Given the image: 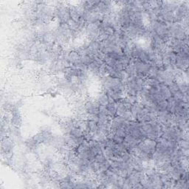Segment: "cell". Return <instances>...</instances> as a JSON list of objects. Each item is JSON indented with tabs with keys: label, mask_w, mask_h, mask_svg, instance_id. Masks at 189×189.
<instances>
[{
	"label": "cell",
	"mask_w": 189,
	"mask_h": 189,
	"mask_svg": "<svg viewBox=\"0 0 189 189\" xmlns=\"http://www.w3.org/2000/svg\"><path fill=\"white\" fill-rule=\"evenodd\" d=\"M84 109L87 114L98 115L99 113V104L94 101H87L84 103Z\"/></svg>",
	"instance_id": "obj_1"
},
{
	"label": "cell",
	"mask_w": 189,
	"mask_h": 189,
	"mask_svg": "<svg viewBox=\"0 0 189 189\" xmlns=\"http://www.w3.org/2000/svg\"><path fill=\"white\" fill-rule=\"evenodd\" d=\"M109 115L111 120L117 115V102L110 98V103L107 105Z\"/></svg>",
	"instance_id": "obj_2"
},
{
	"label": "cell",
	"mask_w": 189,
	"mask_h": 189,
	"mask_svg": "<svg viewBox=\"0 0 189 189\" xmlns=\"http://www.w3.org/2000/svg\"><path fill=\"white\" fill-rule=\"evenodd\" d=\"M67 59L70 64H74L81 61V56L77 50H71L68 54Z\"/></svg>",
	"instance_id": "obj_3"
},
{
	"label": "cell",
	"mask_w": 189,
	"mask_h": 189,
	"mask_svg": "<svg viewBox=\"0 0 189 189\" xmlns=\"http://www.w3.org/2000/svg\"><path fill=\"white\" fill-rule=\"evenodd\" d=\"M96 101L99 105L107 106V104L110 103V98H109L107 93L103 91L102 92L99 93V94H98V96H97L96 98V101Z\"/></svg>",
	"instance_id": "obj_4"
},
{
	"label": "cell",
	"mask_w": 189,
	"mask_h": 189,
	"mask_svg": "<svg viewBox=\"0 0 189 189\" xmlns=\"http://www.w3.org/2000/svg\"><path fill=\"white\" fill-rule=\"evenodd\" d=\"M158 88H159L160 92H161V94H162V95L163 96L165 100H168V98H170L172 96L171 91L168 89V87L167 85H165V84L160 83L159 84V86H158Z\"/></svg>",
	"instance_id": "obj_5"
},
{
	"label": "cell",
	"mask_w": 189,
	"mask_h": 189,
	"mask_svg": "<svg viewBox=\"0 0 189 189\" xmlns=\"http://www.w3.org/2000/svg\"><path fill=\"white\" fill-rule=\"evenodd\" d=\"M69 9L71 19L76 21V22H78L80 21V19H81V16L78 11V10H77L76 7L75 5H71V6H69Z\"/></svg>",
	"instance_id": "obj_6"
},
{
	"label": "cell",
	"mask_w": 189,
	"mask_h": 189,
	"mask_svg": "<svg viewBox=\"0 0 189 189\" xmlns=\"http://www.w3.org/2000/svg\"><path fill=\"white\" fill-rule=\"evenodd\" d=\"M145 83H146V85L149 87H158L160 84L158 80L152 78H146L145 79Z\"/></svg>",
	"instance_id": "obj_7"
},
{
	"label": "cell",
	"mask_w": 189,
	"mask_h": 189,
	"mask_svg": "<svg viewBox=\"0 0 189 189\" xmlns=\"http://www.w3.org/2000/svg\"><path fill=\"white\" fill-rule=\"evenodd\" d=\"M67 25L68 26L69 30L73 31L74 33H75V32H77L78 30H79V25H78V23L76 22V21H73V20L71 19L67 21Z\"/></svg>",
	"instance_id": "obj_8"
},
{
	"label": "cell",
	"mask_w": 189,
	"mask_h": 189,
	"mask_svg": "<svg viewBox=\"0 0 189 189\" xmlns=\"http://www.w3.org/2000/svg\"><path fill=\"white\" fill-rule=\"evenodd\" d=\"M88 129L91 133L94 134L97 132L98 130V123L94 121H91V120H88Z\"/></svg>",
	"instance_id": "obj_9"
},
{
	"label": "cell",
	"mask_w": 189,
	"mask_h": 189,
	"mask_svg": "<svg viewBox=\"0 0 189 189\" xmlns=\"http://www.w3.org/2000/svg\"><path fill=\"white\" fill-rule=\"evenodd\" d=\"M70 134L71 135H72L73 137H81L84 136V131H82L81 129H79L78 127H74L70 131Z\"/></svg>",
	"instance_id": "obj_10"
},
{
	"label": "cell",
	"mask_w": 189,
	"mask_h": 189,
	"mask_svg": "<svg viewBox=\"0 0 189 189\" xmlns=\"http://www.w3.org/2000/svg\"><path fill=\"white\" fill-rule=\"evenodd\" d=\"M178 148L180 149H189V143L188 140L181 139L177 142Z\"/></svg>",
	"instance_id": "obj_11"
},
{
	"label": "cell",
	"mask_w": 189,
	"mask_h": 189,
	"mask_svg": "<svg viewBox=\"0 0 189 189\" xmlns=\"http://www.w3.org/2000/svg\"><path fill=\"white\" fill-rule=\"evenodd\" d=\"M126 109L124 108V106L123 105L121 102L120 101H117V115L118 116H123V114L126 112Z\"/></svg>",
	"instance_id": "obj_12"
},
{
	"label": "cell",
	"mask_w": 189,
	"mask_h": 189,
	"mask_svg": "<svg viewBox=\"0 0 189 189\" xmlns=\"http://www.w3.org/2000/svg\"><path fill=\"white\" fill-rule=\"evenodd\" d=\"M157 106H158V111H160V110H166L167 107H168V101H167V100H163V101H159L157 104Z\"/></svg>",
	"instance_id": "obj_13"
},
{
	"label": "cell",
	"mask_w": 189,
	"mask_h": 189,
	"mask_svg": "<svg viewBox=\"0 0 189 189\" xmlns=\"http://www.w3.org/2000/svg\"><path fill=\"white\" fill-rule=\"evenodd\" d=\"M86 119L87 120H91V121H94L96 123H98L99 121V117L98 115L94 114H87L86 115Z\"/></svg>",
	"instance_id": "obj_14"
},
{
	"label": "cell",
	"mask_w": 189,
	"mask_h": 189,
	"mask_svg": "<svg viewBox=\"0 0 189 189\" xmlns=\"http://www.w3.org/2000/svg\"><path fill=\"white\" fill-rule=\"evenodd\" d=\"M107 159L105 157V155H104V153L98 154V155L95 156V158H94V161H95L96 163H101L104 162Z\"/></svg>",
	"instance_id": "obj_15"
},
{
	"label": "cell",
	"mask_w": 189,
	"mask_h": 189,
	"mask_svg": "<svg viewBox=\"0 0 189 189\" xmlns=\"http://www.w3.org/2000/svg\"><path fill=\"white\" fill-rule=\"evenodd\" d=\"M104 32L106 33V34L108 36H112L115 33V29L114 27H112V26H107L106 27H104Z\"/></svg>",
	"instance_id": "obj_16"
},
{
	"label": "cell",
	"mask_w": 189,
	"mask_h": 189,
	"mask_svg": "<svg viewBox=\"0 0 189 189\" xmlns=\"http://www.w3.org/2000/svg\"><path fill=\"white\" fill-rule=\"evenodd\" d=\"M123 118L126 121H131V120H134L133 117H132V114L130 111H126V112L123 114V115L122 116Z\"/></svg>",
	"instance_id": "obj_17"
},
{
	"label": "cell",
	"mask_w": 189,
	"mask_h": 189,
	"mask_svg": "<svg viewBox=\"0 0 189 189\" xmlns=\"http://www.w3.org/2000/svg\"><path fill=\"white\" fill-rule=\"evenodd\" d=\"M112 140L115 143H123V140H124V137L118 136L117 135H113Z\"/></svg>",
	"instance_id": "obj_18"
}]
</instances>
